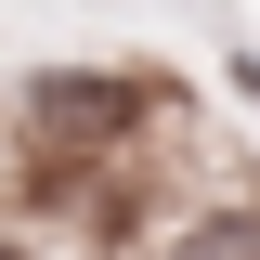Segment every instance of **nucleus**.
Masks as SVG:
<instances>
[{"label": "nucleus", "mask_w": 260, "mask_h": 260, "mask_svg": "<svg viewBox=\"0 0 260 260\" xmlns=\"http://www.w3.org/2000/svg\"><path fill=\"white\" fill-rule=\"evenodd\" d=\"M0 260H26V247H0Z\"/></svg>", "instance_id": "obj_1"}]
</instances>
